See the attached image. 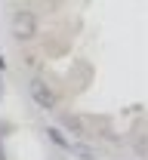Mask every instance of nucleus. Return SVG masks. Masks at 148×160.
I'll return each instance as SVG.
<instances>
[{
    "instance_id": "obj_7",
    "label": "nucleus",
    "mask_w": 148,
    "mask_h": 160,
    "mask_svg": "<svg viewBox=\"0 0 148 160\" xmlns=\"http://www.w3.org/2000/svg\"><path fill=\"white\" fill-rule=\"evenodd\" d=\"M0 102H3V71H0Z\"/></svg>"
},
{
    "instance_id": "obj_3",
    "label": "nucleus",
    "mask_w": 148,
    "mask_h": 160,
    "mask_svg": "<svg viewBox=\"0 0 148 160\" xmlns=\"http://www.w3.org/2000/svg\"><path fill=\"white\" fill-rule=\"evenodd\" d=\"M68 154H74L77 160H99L96 145H89V142H84V139H71V145H68Z\"/></svg>"
},
{
    "instance_id": "obj_2",
    "label": "nucleus",
    "mask_w": 148,
    "mask_h": 160,
    "mask_svg": "<svg viewBox=\"0 0 148 160\" xmlns=\"http://www.w3.org/2000/svg\"><path fill=\"white\" fill-rule=\"evenodd\" d=\"M37 31H40V22L34 16V9H16L13 12V22H9V34L25 43V40H34L37 37Z\"/></svg>"
},
{
    "instance_id": "obj_1",
    "label": "nucleus",
    "mask_w": 148,
    "mask_h": 160,
    "mask_svg": "<svg viewBox=\"0 0 148 160\" xmlns=\"http://www.w3.org/2000/svg\"><path fill=\"white\" fill-rule=\"evenodd\" d=\"M28 96L40 111H59V92L53 89V83H46L43 77L28 80Z\"/></svg>"
},
{
    "instance_id": "obj_5",
    "label": "nucleus",
    "mask_w": 148,
    "mask_h": 160,
    "mask_svg": "<svg viewBox=\"0 0 148 160\" xmlns=\"http://www.w3.org/2000/svg\"><path fill=\"white\" fill-rule=\"evenodd\" d=\"M62 126H65V129H71L77 139H84V132H86L84 120H80V117H74V114H65V117H62Z\"/></svg>"
},
{
    "instance_id": "obj_6",
    "label": "nucleus",
    "mask_w": 148,
    "mask_h": 160,
    "mask_svg": "<svg viewBox=\"0 0 148 160\" xmlns=\"http://www.w3.org/2000/svg\"><path fill=\"white\" fill-rule=\"evenodd\" d=\"M0 71H6V59H3V52H0Z\"/></svg>"
},
{
    "instance_id": "obj_4",
    "label": "nucleus",
    "mask_w": 148,
    "mask_h": 160,
    "mask_svg": "<svg viewBox=\"0 0 148 160\" xmlns=\"http://www.w3.org/2000/svg\"><path fill=\"white\" fill-rule=\"evenodd\" d=\"M46 139H49V142H56V145L62 148L65 154H68V145H71V139L65 136V129H62V126H46Z\"/></svg>"
}]
</instances>
